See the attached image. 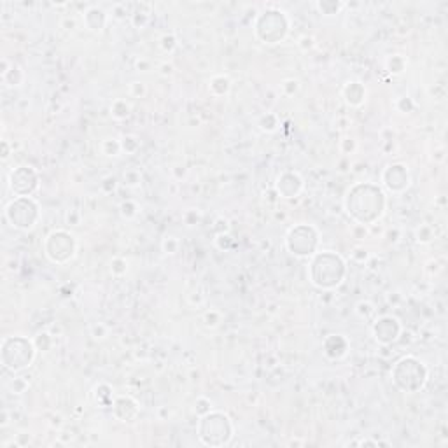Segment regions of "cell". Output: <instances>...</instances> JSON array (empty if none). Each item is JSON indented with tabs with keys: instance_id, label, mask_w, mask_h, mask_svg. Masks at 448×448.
<instances>
[{
	"instance_id": "24",
	"label": "cell",
	"mask_w": 448,
	"mask_h": 448,
	"mask_svg": "<svg viewBox=\"0 0 448 448\" xmlns=\"http://www.w3.org/2000/svg\"><path fill=\"white\" fill-rule=\"evenodd\" d=\"M175 46H177V42H175V37H173V35H163V37H161V47L165 51L170 53V51L175 49Z\"/></svg>"
},
{
	"instance_id": "5",
	"label": "cell",
	"mask_w": 448,
	"mask_h": 448,
	"mask_svg": "<svg viewBox=\"0 0 448 448\" xmlns=\"http://www.w3.org/2000/svg\"><path fill=\"white\" fill-rule=\"evenodd\" d=\"M266 27H268V30L259 32L257 37H259L261 41H264L266 44H277L279 41H282V39L285 37L289 23H287V19H285V16H284V12L266 11L263 16H259V19H257V23H256V28H266Z\"/></svg>"
},
{
	"instance_id": "9",
	"label": "cell",
	"mask_w": 448,
	"mask_h": 448,
	"mask_svg": "<svg viewBox=\"0 0 448 448\" xmlns=\"http://www.w3.org/2000/svg\"><path fill=\"white\" fill-rule=\"evenodd\" d=\"M208 431H212L214 436H222L226 441L230 440V436H231L230 422H228V418L221 413L207 415V417L202 420V424H200V434L208 433Z\"/></svg>"
},
{
	"instance_id": "27",
	"label": "cell",
	"mask_w": 448,
	"mask_h": 448,
	"mask_svg": "<svg viewBox=\"0 0 448 448\" xmlns=\"http://www.w3.org/2000/svg\"><path fill=\"white\" fill-rule=\"evenodd\" d=\"M91 333H93V336L98 340V338H105V334H107V331H105V327L102 324H98V326H93V329H91Z\"/></svg>"
},
{
	"instance_id": "3",
	"label": "cell",
	"mask_w": 448,
	"mask_h": 448,
	"mask_svg": "<svg viewBox=\"0 0 448 448\" xmlns=\"http://www.w3.org/2000/svg\"><path fill=\"white\" fill-rule=\"evenodd\" d=\"M392 378H394L396 385L403 391L417 392L418 389L424 387L425 380H427V369L415 357H403L401 361L396 363Z\"/></svg>"
},
{
	"instance_id": "16",
	"label": "cell",
	"mask_w": 448,
	"mask_h": 448,
	"mask_svg": "<svg viewBox=\"0 0 448 448\" xmlns=\"http://www.w3.org/2000/svg\"><path fill=\"white\" fill-rule=\"evenodd\" d=\"M111 112L116 119H124L130 116V105H128L124 100H116L111 107Z\"/></svg>"
},
{
	"instance_id": "15",
	"label": "cell",
	"mask_w": 448,
	"mask_h": 448,
	"mask_svg": "<svg viewBox=\"0 0 448 448\" xmlns=\"http://www.w3.org/2000/svg\"><path fill=\"white\" fill-rule=\"evenodd\" d=\"M228 89H230V81H228V77L217 76L212 79L210 91L214 93V95H224V93H228Z\"/></svg>"
},
{
	"instance_id": "25",
	"label": "cell",
	"mask_w": 448,
	"mask_h": 448,
	"mask_svg": "<svg viewBox=\"0 0 448 448\" xmlns=\"http://www.w3.org/2000/svg\"><path fill=\"white\" fill-rule=\"evenodd\" d=\"M111 270H112V273H114V275H121V273L126 272V263H124L123 259H114V261H112Z\"/></svg>"
},
{
	"instance_id": "23",
	"label": "cell",
	"mask_w": 448,
	"mask_h": 448,
	"mask_svg": "<svg viewBox=\"0 0 448 448\" xmlns=\"http://www.w3.org/2000/svg\"><path fill=\"white\" fill-rule=\"evenodd\" d=\"M389 69H391V72H394V74L403 72V69H405V60H403L401 56H392L391 60H389Z\"/></svg>"
},
{
	"instance_id": "28",
	"label": "cell",
	"mask_w": 448,
	"mask_h": 448,
	"mask_svg": "<svg viewBox=\"0 0 448 448\" xmlns=\"http://www.w3.org/2000/svg\"><path fill=\"white\" fill-rule=\"evenodd\" d=\"M131 93H133L135 96H138V93L144 95V93H146V88H144L142 82H133V84H131Z\"/></svg>"
},
{
	"instance_id": "29",
	"label": "cell",
	"mask_w": 448,
	"mask_h": 448,
	"mask_svg": "<svg viewBox=\"0 0 448 448\" xmlns=\"http://www.w3.org/2000/svg\"><path fill=\"white\" fill-rule=\"evenodd\" d=\"M354 257L356 259H366L368 257V254H366V250H363V249H356V252H354Z\"/></svg>"
},
{
	"instance_id": "2",
	"label": "cell",
	"mask_w": 448,
	"mask_h": 448,
	"mask_svg": "<svg viewBox=\"0 0 448 448\" xmlns=\"http://www.w3.org/2000/svg\"><path fill=\"white\" fill-rule=\"evenodd\" d=\"M321 266H324V270L319 268V266H310V277H312V284L317 285L321 289H331L340 285L341 279L345 275V264L341 261L340 256H334V254L324 252L319 254L315 257Z\"/></svg>"
},
{
	"instance_id": "14",
	"label": "cell",
	"mask_w": 448,
	"mask_h": 448,
	"mask_svg": "<svg viewBox=\"0 0 448 448\" xmlns=\"http://www.w3.org/2000/svg\"><path fill=\"white\" fill-rule=\"evenodd\" d=\"M345 96H347V102L352 105H361L363 104L366 91L359 82H349L347 88H345Z\"/></svg>"
},
{
	"instance_id": "11",
	"label": "cell",
	"mask_w": 448,
	"mask_h": 448,
	"mask_svg": "<svg viewBox=\"0 0 448 448\" xmlns=\"http://www.w3.org/2000/svg\"><path fill=\"white\" fill-rule=\"evenodd\" d=\"M373 331L380 343H392L399 334V322L394 317H382L376 321Z\"/></svg>"
},
{
	"instance_id": "7",
	"label": "cell",
	"mask_w": 448,
	"mask_h": 448,
	"mask_svg": "<svg viewBox=\"0 0 448 448\" xmlns=\"http://www.w3.org/2000/svg\"><path fill=\"white\" fill-rule=\"evenodd\" d=\"M287 247L296 256H310L317 247V233L310 226H296L289 231Z\"/></svg>"
},
{
	"instance_id": "6",
	"label": "cell",
	"mask_w": 448,
	"mask_h": 448,
	"mask_svg": "<svg viewBox=\"0 0 448 448\" xmlns=\"http://www.w3.org/2000/svg\"><path fill=\"white\" fill-rule=\"evenodd\" d=\"M74 250H76V242H74L72 235H69L67 231L58 230L47 237L46 254L54 263H65L69 257L74 256Z\"/></svg>"
},
{
	"instance_id": "8",
	"label": "cell",
	"mask_w": 448,
	"mask_h": 448,
	"mask_svg": "<svg viewBox=\"0 0 448 448\" xmlns=\"http://www.w3.org/2000/svg\"><path fill=\"white\" fill-rule=\"evenodd\" d=\"M37 188V175L30 166H19L11 173V189L18 196H28Z\"/></svg>"
},
{
	"instance_id": "10",
	"label": "cell",
	"mask_w": 448,
	"mask_h": 448,
	"mask_svg": "<svg viewBox=\"0 0 448 448\" xmlns=\"http://www.w3.org/2000/svg\"><path fill=\"white\" fill-rule=\"evenodd\" d=\"M383 182L391 191L399 193L405 188H408V182H410V175L406 172L405 166L401 165H392L383 172Z\"/></svg>"
},
{
	"instance_id": "22",
	"label": "cell",
	"mask_w": 448,
	"mask_h": 448,
	"mask_svg": "<svg viewBox=\"0 0 448 448\" xmlns=\"http://www.w3.org/2000/svg\"><path fill=\"white\" fill-rule=\"evenodd\" d=\"M177 249H179V240L175 237H166L163 242V250L166 254H175Z\"/></svg>"
},
{
	"instance_id": "18",
	"label": "cell",
	"mask_w": 448,
	"mask_h": 448,
	"mask_svg": "<svg viewBox=\"0 0 448 448\" xmlns=\"http://www.w3.org/2000/svg\"><path fill=\"white\" fill-rule=\"evenodd\" d=\"M259 126L263 128L264 131H273L277 128V118L272 114V112H266V114L261 118Z\"/></svg>"
},
{
	"instance_id": "12",
	"label": "cell",
	"mask_w": 448,
	"mask_h": 448,
	"mask_svg": "<svg viewBox=\"0 0 448 448\" xmlns=\"http://www.w3.org/2000/svg\"><path fill=\"white\" fill-rule=\"evenodd\" d=\"M277 188H279L280 195H284V198H292L301 191L303 182L296 173H284L282 177H279Z\"/></svg>"
},
{
	"instance_id": "20",
	"label": "cell",
	"mask_w": 448,
	"mask_h": 448,
	"mask_svg": "<svg viewBox=\"0 0 448 448\" xmlns=\"http://www.w3.org/2000/svg\"><path fill=\"white\" fill-rule=\"evenodd\" d=\"M121 149H124L126 153H135L138 149V140L131 135H126L121 142Z\"/></svg>"
},
{
	"instance_id": "26",
	"label": "cell",
	"mask_w": 448,
	"mask_h": 448,
	"mask_svg": "<svg viewBox=\"0 0 448 448\" xmlns=\"http://www.w3.org/2000/svg\"><path fill=\"white\" fill-rule=\"evenodd\" d=\"M11 389H12V392H16V394H21V392H25V389H27V380L14 378V382L11 383Z\"/></svg>"
},
{
	"instance_id": "21",
	"label": "cell",
	"mask_w": 448,
	"mask_h": 448,
	"mask_svg": "<svg viewBox=\"0 0 448 448\" xmlns=\"http://www.w3.org/2000/svg\"><path fill=\"white\" fill-rule=\"evenodd\" d=\"M119 208H121V214H123L124 217H133V215H137V205H135L131 200L123 202Z\"/></svg>"
},
{
	"instance_id": "4",
	"label": "cell",
	"mask_w": 448,
	"mask_h": 448,
	"mask_svg": "<svg viewBox=\"0 0 448 448\" xmlns=\"http://www.w3.org/2000/svg\"><path fill=\"white\" fill-rule=\"evenodd\" d=\"M39 208L35 205L34 200H30L28 196H18L16 200H12L5 208V217L11 222L12 228L18 230H28L35 224L39 217Z\"/></svg>"
},
{
	"instance_id": "13",
	"label": "cell",
	"mask_w": 448,
	"mask_h": 448,
	"mask_svg": "<svg viewBox=\"0 0 448 448\" xmlns=\"http://www.w3.org/2000/svg\"><path fill=\"white\" fill-rule=\"evenodd\" d=\"M84 21L88 25L89 30L93 32H100L105 27V12L98 7H91L84 16Z\"/></svg>"
},
{
	"instance_id": "19",
	"label": "cell",
	"mask_w": 448,
	"mask_h": 448,
	"mask_svg": "<svg viewBox=\"0 0 448 448\" xmlns=\"http://www.w3.org/2000/svg\"><path fill=\"white\" fill-rule=\"evenodd\" d=\"M142 180V175L138 170H128V172H124V184L128 186H138Z\"/></svg>"
},
{
	"instance_id": "17",
	"label": "cell",
	"mask_w": 448,
	"mask_h": 448,
	"mask_svg": "<svg viewBox=\"0 0 448 448\" xmlns=\"http://www.w3.org/2000/svg\"><path fill=\"white\" fill-rule=\"evenodd\" d=\"M119 149H121V144L116 142L114 138H107V140L102 142V151H104V154H107V156H116V154L119 153Z\"/></svg>"
},
{
	"instance_id": "1",
	"label": "cell",
	"mask_w": 448,
	"mask_h": 448,
	"mask_svg": "<svg viewBox=\"0 0 448 448\" xmlns=\"http://www.w3.org/2000/svg\"><path fill=\"white\" fill-rule=\"evenodd\" d=\"M361 193H363L364 200L361 198V195L356 191V188L349 193V198H347V208H349V214H352L354 217L359 221L361 212L363 208H368V222H373L382 215L383 212V205H385V198H383V193L378 188L371 184H364L359 186Z\"/></svg>"
}]
</instances>
